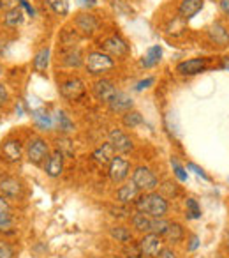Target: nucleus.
Returning a JSON list of instances; mask_svg holds the SVG:
<instances>
[{
  "label": "nucleus",
  "mask_w": 229,
  "mask_h": 258,
  "mask_svg": "<svg viewBox=\"0 0 229 258\" xmlns=\"http://www.w3.org/2000/svg\"><path fill=\"white\" fill-rule=\"evenodd\" d=\"M113 258H120V256H113Z\"/></svg>",
  "instance_id": "obj_52"
},
{
  "label": "nucleus",
  "mask_w": 229,
  "mask_h": 258,
  "mask_svg": "<svg viewBox=\"0 0 229 258\" xmlns=\"http://www.w3.org/2000/svg\"><path fill=\"white\" fill-rule=\"evenodd\" d=\"M6 101H8V90H6V87L0 83V106H4Z\"/></svg>",
  "instance_id": "obj_48"
},
{
  "label": "nucleus",
  "mask_w": 229,
  "mask_h": 258,
  "mask_svg": "<svg viewBox=\"0 0 229 258\" xmlns=\"http://www.w3.org/2000/svg\"><path fill=\"white\" fill-rule=\"evenodd\" d=\"M0 8H2V4H0Z\"/></svg>",
  "instance_id": "obj_53"
},
{
  "label": "nucleus",
  "mask_w": 229,
  "mask_h": 258,
  "mask_svg": "<svg viewBox=\"0 0 229 258\" xmlns=\"http://www.w3.org/2000/svg\"><path fill=\"white\" fill-rule=\"evenodd\" d=\"M159 186H161V195L168 198V200H175L180 195V186L176 182H173V180H164Z\"/></svg>",
  "instance_id": "obj_32"
},
{
  "label": "nucleus",
  "mask_w": 229,
  "mask_h": 258,
  "mask_svg": "<svg viewBox=\"0 0 229 258\" xmlns=\"http://www.w3.org/2000/svg\"><path fill=\"white\" fill-rule=\"evenodd\" d=\"M0 258H15V249L6 240H0Z\"/></svg>",
  "instance_id": "obj_39"
},
{
  "label": "nucleus",
  "mask_w": 229,
  "mask_h": 258,
  "mask_svg": "<svg viewBox=\"0 0 229 258\" xmlns=\"http://www.w3.org/2000/svg\"><path fill=\"white\" fill-rule=\"evenodd\" d=\"M161 57H162V48L159 46V44H155V46L148 48L147 53L141 57L140 64L143 66V68L150 69V68H154V66H157L159 62H161Z\"/></svg>",
  "instance_id": "obj_24"
},
{
  "label": "nucleus",
  "mask_w": 229,
  "mask_h": 258,
  "mask_svg": "<svg viewBox=\"0 0 229 258\" xmlns=\"http://www.w3.org/2000/svg\"><path fill=\"white\" fill-rule=\"evenodd\" d=\"M208 62H210V58H206V57L187 58V60H182L176 64L175 71L178 73L180 76H196L206 71Z\"/></svg>",
  "instance_id": "obj_9"
},
{
  "label": "nucleus",
  "mask_w": 229,
  "mask_h": 258,
  "mask_svg": "<svg viewBox=\"0 0 229 258\" xmlns=\"http://www.w3.org/2000/svg\"><path fill=\"white\" fill-rule=\"evenodd\" d=\"M92 90H93V96L97 97V101H100V103H104V104H109L111 101H113V97L119 94V89H117L109 80H104V78L97 80V82L93 83Z\"/></svg>",
  "instance_id": "obj_13"
},
{
  "label": "nucleus",
  "mask_w": 229,
  "mask_h": 258,
  "mask_svg": "<svg viewBox=\"0 0 229 258\" xmlns=\"http://www.w3.org/2000/svg\"><path fill=\"white\" fill-rule=\"evenodd\" d=\"M154 83H155L154 76H148V78H145V80H141V82H138L134 89H136L138 92H141V90H145V89H148V87H152Z\"/></svg>",
  "instance_id": "obj_42"
},
{
  "label": "nucleus",
  "mask_w": 229,
  "mask_h": 258,
  "mask_svg": "<svg viewBox=\"0 0 229 258\" xmlns=\"http://www.w3.org/2000/svg\"><path fill=\"white\" fill-rule=\"evenodd\" d=\"M0 4H2V8L8 9V11H11V9L18 8L20 0H0Z\"/></svg>",
  "instance_id": "obj_44"
},
{
  "label": "nucleus",
  "mask_w": 229,
  "mask_h": 258,
  "mask_svg": "<svg viewBox=\"0 0 229 258\" xmlns=\"http://www.w3.org/2000/svg\"><path fill=\"white\" fill-rule=\"evenodd\" d=\"M157 258H178V253H176L171 246H164L161 253H159Z\"/></svg>",
  "instance_id": "obj_43"
},
{
  "label": "nucleus",
  "mask_w": 229,
  "mask_h": 258,
  "mask_svg": "<svg viewBox=\"0 0 229 258\" xmlns=\"http://www.w3.org/2000/svg\"><path fill=\"white\" fill-rule=\"evenodd\" d=\"M109 235L113 237L117 242H122V244L133 242V232H131V228H127V226H124V225L111 226V228H109Z\"/></svg>",
  "instance_id": "obj_27"
},
{
  "label": "nucleus",
  "mask_w": 229,
  "mask_h": 258,
  "mask_svg": "<svg viewBox=\"0 0 229 258\" xmlns=\"http://www.w3.org/2000/svg\"><path fill=\"white\" fill-rule=\"evenodd\" d=\"M131 180L136 184V187L141 193H150V191H155L159 187V177L155 175L154 170L143 165L134 168L133 175H131Z\"/></svg>",
  "instance_id": "obj_3"
},
{
  "label": "nucleus",
  "mask_w": 229,
  "mask_h": 258,
  "mask_svg": "<svg viewBox=\"0 0 229 258\" xmlns=\"http://www.w3.org/2000/svg\"><path fill=\"white\" fill-rule=\"evenodd\" d=\"M162 239H164V242L168 246H176V244L183 242V239H185V228H183L182 223L171 221L168 230L164 232V235H162Z\"/></svg>",
  "instance_id": "obj_16"
},
{
  "label": "nucleus",
  "mask_w": 229,
  "mask_h": 258,
  "mask_svg": "<svg viewBox=\"0 0 229 258\" xmlns=\"http://www.w3.org/2000/svg\"><path fill=\"white\" fill-rule=\"evenodd\" d=\"M204 0H182L178 6V16L182 20H192L203 9Z\"/></svg>",
  "instance_id": "obj_17"
},
{
  "label": "nucleus",
  "mask_w": 229,
  "mask_h": 258,
  "mask_svg": "<svg viewBox=\"0 0 229 258\" xmlns=\"http://www.w3.org/2000/svg\"><path fill=\"white\" fill-rule=\"evenodd\" d=\"M64 159H65V156L62 154L58 149H55V151L48 156L46 165H44V172H46V175L51 177V179L60 177L62 172H64Z\"/></svg>",
  "instance_id": "obj_14"
},
{
  "label": "nucleus",
  "mask_w": 229,
  "mask_h": 258,
  "mask_svg": "<svg viewBox=\"0 0 229 258\" xmlns=\"http://www.w3.org/2000/svg\"><path fill=\"white\" fill-rule=\"evenodd\" d=\"M4 23L8 27H18V25H22L23 23V9L20 8H15V9H11V11H8L6 13V16H4Z\"/></svg>",
  "instance_id": "obj_31"
},
{
  "label": "nucleus",
  "mask_w": 229,
  "mask_h": 258,
  "mask_svg": "<svg viewBox=\"0 0 229 258\" xmlns=\"http://www.w3.org/2000/svg\"><path fill=\"white\" fill-rule=\"evenodd\" d=\"M185 168L189 170V172H194L197 177H201V179H203V180H208V182H210V180H211V179H210V175H208V173L204 172V170L201 168V166H197L196 163L189 161V163H187V166H185Z\"/></svg>",
  "instance_id": "obj_38"
},
{
  "label": "nucleus",
  "mask_w": 229,
  "mask_h": 258,
  "mask_svg": "<svg viewBox=\"0 0 229 258\" xmlns=\"http://www.w3.org/2000/svg\"><path fill=\"white\" fill-rule=\"evenodd\" d=\"M107 142L113 145L114 152H119V154H127L134 149V144L131 140V137L127 133H124L122 129H111L109 135H107Z\"/></svg>",
  "instance_id": "obj_11"
},
{
  "label": "nucleus",
  "mask_w": 229,
  "mask_h": 258,
  "mask_svg": "<svg viewBox=\"0 0 229 258\" xmlns=\"http://www.w3.org/2000/svg\"><path fill=\"white\" fill-rule=\"evenodd\" d=\"M9 202L6 200V197H0V214H4V212H9Z\"/></svg>",
  "instance_id": "obj_47"
},
{
  "label": "nucleus",
  "mask_w": 229,
  "mask_h": 258,
  "mask_svg": "<svg viewBox=\"0 0 229 258\" xmlns=\"http://www.w3.org/2000/svg\"><path fill=\"white\" fill-rule=\"evenodd\" d=\"M133 104H134L133 99H131L127 94H124L119 90V94L113 97V101H111L107 106H109V110L114 111V113H126V111L133 110Z\"/></svg>",
  "instance_id": "obj_20"
},
{
  "label": "nucleus",
  "mask_w": 229,
  "mask_h": 258,
  "mask_svg": "<svg viewBox=\"0 0 229 258\" xmlns=\"http://www.w3.org/2000/svg\"><path fill=\"white\" fill-rule=\"evenodd\" d=\"M13 228V216L9 212L0 214V232H6V230Z\"/></svg>",
  "instance_id": "obj_40"
},
{
  "label": "nucleus",
  "mask_w": 229,
  "mask_h": 258,
  "mask_svg": "<svg viewBox=\"0 0 229 258\" xmlns=\"http://www.w3.org/2000/svg\"><path fill=\"white\" fill-rule=\"evenodd\" d=\"M55 125L58 127V131L60 133H72L74 131V124H72V120L69 118V115H65V111L58 110L57 113H55Z\"/></svg>",
  "instance_id": "obj_28"
},
{
  "label": "nucleus",
  "mask_w": 229,
  "mask_h": 258,
  "mask_svg": "<svg viewBox=\"0 0 229 258\" xmlns=\"http://www.w3.org/2000/svg\"><path fill=\"white\" fill-rule=\"evenodd\" d=\"M58 92H60V96L64 99L74 103V101H79L85 97L86 87L79 78H67L58 85Z\"/></svg>",
  "instance_id": "obj_5"
},
{
  "label": "nucleus",
  "mask_w": 229,
  "mask_h": 258,
  "mask_svg": "<svg viewBox=\"0 0 229 258\" xmlns=\"http://www.w3.org/2000/svg\"><path fill=\"white\" fill-rule=\"evenodd\" d=\"M138 244H140L141 256L143 258H157L162 247H164V239H162V235H157V233H145Z\"/></svg>",
  "instance_id": "obj_7"
},
{
  "label": "nucleus",
  "mask_w": 229,
  "mask_h": 258,
  "mask_svg": "<svg viewBox=\"0 0 229 258\" xmlns=\"http://www.w3.org/2000/svg\"><path fill=\"white\" fill-rule=\"evenodd\" d=\"M32 118H34V124L39 129H43V131H50V129L55 127L53 115H50V111H46L44 108H39V110L32 111Z\"/></svg>",
  "instance_id": "obj_21"
},
{
  "label": "nucleus",
  "mask_w": 229,
  "mask_h": 258,
  "mask_svg": "<svg viewBox=\"0 0 229 258\" xmlns=\"http://www.w3.org/2000/svg\"><path fill=\"white\" fill-rule=\"evenodd\" d=\"M141 191L136 187V184L131 180V182H126L122 184V186L117 189V195H114V198H117V202L122 205H134V202L138 200V197H140Z\"/></svg>",
  "instance_id": "obj_15"
},
{
  "label": "nucleus",
  "mask_w": 229,
  "mask_h": 258,
  "mask_svg": "<svg viewBox=\"0 0 229 258\" xmlns=\"http://www.w3.org/2000/svg\"><path fill=\"white\" fill-rule=\"evenodd\" d=\"M213 2H215V0H213ZM217 2H218V0H217Z\"/></svg>",
  "instance_id": "obj_54"
},
{
  "label": "nucleus",
  "mask_w": 229,
  "mask_h": 258,
  "mask_svg": "<svg viewBox=\"0 0 229 258\" xmlns=\"http://www.w3.org/2000/svg\"><path fill=\"white\" fill-rule=\"evenodd\" d=\"M57 149L64 156H67V158H72V156H74V149H72L71 140H67V138H58V147Z\"/></svg>",
  "instance_id": "obj_36"
},
{
  "label": "nucleus",
  "mask_w": 229,
  "mask_h": 258,
  "mask_svg": "<svg viewBox=\"0 0 229 258\" xmlns=\"http://www.w3.org/2000/svg\"><path fill=\"white\" fill-rule=\"evenodd\" d=\"M20 8L25 9V11L29 13V16H34V15H36V11H34V8L29 4V2H27V0H20Z\"/></svg>",
  "instance_id": "obj_46"
},
{
  "label": "nucleus",
  "mask_w": 229,
  "mask_h": 258,
  "mask_svg": "<svg viewBox=\"0 0 229 258\" xmlns=\"http://www.w3.org/2000/svg\"><path fill=\"white\" fill-rule=\"evenodd\" d=\"M203 211H201V205L197 204L196 198H185V218L187 219H201Z\"/></svg>",
  "instance_id": "obj_30"
},
{
  "label": "nucleus",
  "mask_w": 229,
  "mask_h": 258,
  "mask_svg": "<svg viewBox=\"0 0 229 258\" xmlns=\"http://www.w3.org/2000/svg\"><path fill=\"white\" fill-rule=\"evenodd\" d=\"M224 244H225V247L229 249V232L225 233V239H224Z\"/></svg>",
  "instance_id": "obj_51"
},
{
  "label": "nucleus",
  "mask_w": 229,
  "mask_h": 258,
  "mask_svg": "<svg viewBox=\"0 0 229 258\" xmlns=\"http://www.w3.org/2000/svg\"><path fill=\"white\" fill-rule=\"evenodd\" d=\"M208 41L213 44L215 48H227L229 46V27L225 25L222 20H215L210 27L206 29Z\"/></svg>",
  "instance_id": "obj_6"
},
{
  "label": "nucleus",
  "mask_w": 229,
  "mask_h": 258,
  "mask_svg": "<svg viewBox=\"0 0 229 258\" xmlns=\"http://www.w3.org/2000/svg\"><path fill=\"white\" fill-rule=\"evenodd\" d=\"M0 191L4 193V197L16 198L22 193V184H20V180L13 179V177H6V179L0 180Z\"/></svg>",
  "instance_id": "obj_25"
},
{
  "label": "nucleus",
  "mask_w": 229,
  "mask_h": 258,
  "mask_svg": "<svg viewBox=\"0 0 229 258\" xmlns=\"http://www.w3.org/2000/svg\"><path fill=\"white\" fill-rule=\"evenodd\" d=\"M131 173V163L129 159L122 158V156H114L113 161L107 166V175H109V180L113 184H122L124 180L129 177Z\"/></svg>",
  "instance_id": "obj_8"
},
{
  "label": "nucleus",
  "mask_w": 229,
  "mask_h": 258,
  "mask_svg": "<svg viewBox=\"0 0 229 258\" xmlns=\"http://www.w3.org/2000/svg\"><path fill=\"white\" fill-rule=\"evenodd\" d=\"M171 168H173V175L176 177V180H178V182H187V180H189L187 168L180 165L176 158H171Z\"/></svg>",
  "instance_id": "obj_33"
},
{
  "label": "nucleus",
  "mask_w": 229,
  "mask_h": 258,
  "mask_svg": "<svg viewBox=\"0 0 229 258\" xmlns=\"http://www.w3.org/2000/svg\"><path fill=\"white\" fill-rule=\"evenodd\" d=\"M83 64H85V69L88 75L99 76V75H104V73L111 71V69H114L117 62H114L113 57H109L107 53L99 50V51H90L85 57Z\"/></svg>",
  "instance_id": "obj_2"
},
{
  "label": "nucleus",
  "mask_w": 229,
  "mask_h": 258,
  "mask_svg": "<svg viewBox=\"0 0 229 258\" xmlns=\"http://www.w3.org/2000/svg\"><path fill=\"white\" fill-rule=\"evenodd\" d=\"M55 15L65 16L69 13V0H46Z\"/></svg>",
  "instance_id": "obj_34"
},
{
  "label": "nucleus",
  "mask_w": 229,
  "mask_h": 258,
  "mask_svg": "<svg viewBox=\"0 0 229 258\" xmlns=\"http://www.w3.org/2000/svg\"><path fill=\"white\" fill-rule=\"evenodd\" d=\"M114 149H113V145L107 142V144H102L100 145L97 151H93V154H92V158L95 159V163L97 165H100V166H109V163L113 161V158H114Z\"/></svg>",
  "instance_id": "obj_19"
},
{
  "label": "nucleus",
  "mask_w": 229,
  "mask_h": 258,
  "mask_svg": "<svg viewBox=\"0 0 229 258\" xmlns=\"http://www.w3.org/2000/svg\"><path fill=\"white\" fill-rule=\"evenodd\" d=\"M220 60H222V69H225V71H229V57H222L220 58Z\"/></svg>",
  "instance_id": "obj_50"
},
{
  "label": "nucleus",
  "mask_w": 229,
  "mask_h": 258,
  "mask_svg": "<svg viewBox=\"0 0 229 258\" xmlns=\"http://www.w3.org/2000/svg\"><path fill=\"white\" fill-rule=\"evenodd\" d=\"M22 144L18 140H6L2 145V154L8 163H18L22 159Z\"/></svg>",
  "instance_id": "obj_18"
},
{
  "label": "nucleus",
  "mask_w": 229,
  "mask_h": 258,
  "mask_svg": "<svg viewBox=\"0 0 229 258\" xmlns=\"http://www.w3.org/2000/svg\"><path fill=\"white\" fill-rule=\"evenodd\" d=\"M131 223H133V228L136 232H141V233H150L152 232V218L143 212L136 211L131 218Z\"/></svg>",
  "instance_id": "obj_22"
},
{
  "label": "nucleus",
  "mask_w": 229,
  "mask_h": 258,
  "mask_svg": "<svg viewBox=\"0 0 229 258\" xmlns=\"http://www.w3.org/2000/svg\"><path fill=\"white\" fill-rule=\"evenodd\" d=\"M169 223L166 218H152V232L150 233H157V235H164V232L168 230Z\"/></svg>",
  "instance_id": "obj_35"
},
{
  "label": "nucleus",
  "mask_w": 229,
  "mask_h": 258,
  "mask_svg": "<svg viewBox=\"0 0 229 258\" xmlns=\"http://www.w3.org/2000/svg\"><path fill=\"white\" fill-rule=\"evenodd\" d=\"M50 55H51V50L50 48H41L39 51L36 53L32 60V66H34V71L39 73V75H44L48 69V64H50Z\"/></svg>",
  "instance_id": "obj_23"
},
{
  "label": "nucleus",
  "mask_w": 229,
  "mask_h": 258,
  "mask_svg": "<svg viewBox=\"0 0 229 258\" xmlns=\"http://www.w3.org/2000/svg\"><path fill=\"white\" fill-rule=\"evenodd\" d=\"M187 251H189V253H192V251H196L197 247L201 246V242H199V237L196 235V233H190L189 235V239H187Z\"/></svg>",
  "instance_id": "obj_41"
},
{
  "label": "nucleus",
  "mask_w": 229,
  "mask_h": 258,
  "mask_svg": "<svg viewBox=\"0 0 229 258\" xmlns=\"http://www.w3.org/2000/svg\"><path fill=\"white\" fill-rule=\"evenodd\" d=\"M124 254H127V258H143L141 256V249H140V244H126V249H124Z\"/></svg>",
  "instance_id": "obj_37"
},
{
  "label": "nucleus",
  "mask_w": 229,
  "mask_h": 258,
  "mask_svg": "<svg viewBox=\"0 0 229 258\" xmlns=\"http://www.w3.org/2000/svg\"><path fill=\"white\" fill-rule=\"evenodd\" d=\"M78 2L81 6H85V8H93L97 4V0H78Z\"/></svg>",
  "instance_id": "obj_49"
},
{
  "label": "nucleus",
  "mask_w": 229,
  "mask_h": 258,
  "mask_svg": "<svg viewBox=\"0 0 229 258\" xmlns=\"http://www.w3.org/2000/svg\"><path fill=\"white\" fill-rule=\"evenodd\" d=\"M100 51H104V53H107L113 58H124L129 55L131 48L126 39H122L120 36L113 34V36H107L102 39V43H100Z\"/></svg>",
  "instance_id": "obj_4"
},
{
  "label": "nucleus",
  "mask_w": 229,
  "mask_h": 258,
  "mask_svg": "<svg viewBox=\"0 0 229 258\" xmlns=\"http://www.w3.org/2000/svg\"><path fill=\"white\" fill-rule=\"evenodd\" d=\"M218 9L222 15L229 18V0H218Z\"/></svg>",
  "instance_id": "obj_45"
},
{
  "label": "nucleus",
  "mask_w": 229,
  "mask_h": 258,
  "mask_svg": "<svg viewBox=\"0 0 229 258\" xmlns=\"http://www.w3.org/2000/svg\"><path fill=\"white\" fill-rule=\"evenodd\" d=\"M74 27L79 34H83V36H86V37H92L93 34L99 32L100 23H99V20L93 15H90V13H81V15H78L74 18Z\"/></svg>",
  "instance_id": "obj_12"
},
{
  "label": "nucleus",
  "mask_w": 229,
  "mask_h": 258,
  "mask_svg": "<svg viewBox=\"0 0 229 258\" xmlns=\"http://www.w3.org/2000/svg\"><path fill=\"white\" fill-rule=\"evenodd\" d=\"M134 209L150 218H166V214L169 212V202L157 191L140 193L138 200L134 202Z\"/></svg>",
  "instance_id": "obj_1"
},
{
  "label": "nucleus",
  "mask_w": 229,
  "mask_h": 258,
  "mask_svg": "<svg viewBox=\"0 0 229 258\" xmlns=\"http://www.w3.org/2000/svg\"><path fill=\"white\" fill-rule=\"evenodd\" d=\"M50 156V145L44 138H32L27 149V158L32 165H41Z\"/></svg>",
  "instance_id": "obj_10"
},
{
  "label": "nucleus",
  "mask_w": 229,
  "mask_h": 258,
  "mask_svg": "<svg viewBox=\"0 0 229 258\" xmlns=\"http://www.w3.org/2000/svg\"><path fill=\"white\" fill-rule=\"evenodd\" d=\"M143 115L140 113V111L136 110H129L126 111V113L122 115V124L126 125V127L133 129V127H138V125L143 124Z\"/></svg>",
  "instance_id": "obj_29"
},
{
  "label": "nucleus",
  "mask_w": 229,
  "mask_h": 258,
  "mask_svg": "<svg viewBox=\"0 0 229 258\" xmlns=\"http://www.w3.org/2000/svg\"><path fill=\"white\" fill-rule=\"evenodd\" d=\"M85 62V58L81 57V51L78 48H71V50L62 51V64L67 68H79Z\"/></svg>",
  "instance_id": "obj_26"
}]
</instances>
